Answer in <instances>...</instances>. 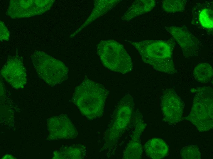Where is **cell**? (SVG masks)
Segmentation results:
<instances>
[{
    "instance_id": "12",
    "label": "cell",
    "mask_w": 213,
    "mask_h": 159,
    "mask_svg": "<svg viewBox=\"0 0 213 159\" xmlns=\"http://www.w3.org/2000/svg\"><path fill=\"white\" fill-rule=\"evenodd\" d=\"M156 5L154 0L135 1L121 17L122 20L129 21L151 10Z\"/></svg>"
},
{
    "instance_id": "18",
    "label": "cell",
    "mask_w": 213,
    "mask_h": 159,
    "mask_svg": "<svg viewBox=\"0 0 213 159\" xmlns=\"http://www.w3.org/2000/svg\"><path fill=\"white\" fill-rule=\"evenodd\" d=\"M9 38V33L4 23L0 21V40L8 41Z\"/></svg>"
},
{
    "instance_id": "3",
    "label": "cell",
    "mask_w": 213,
    "mask_h": 159,
    "mask_svg": "<svg viewBox=\"0 0 213 159\" xmlns=\"http://www.w3.org/2000/svg\"><path fill=\"white\" fill-rule=\"evenodd\" d=\"M194 94L190 113L184 117L192 123L200 132L207 131L213 128V89L209 86L191 89Z\"/></svg>"
},
{
    "instance_id": "6",
    "label": "cell",
    "mask_w": 213,
    "mask_h": 159,
    "mask_svg": "<svg viewBox=\"0 0 213 159\" xmlns=\"http://www.w3.org/2000/svg\"><path fill=\"white\" fill-rule=\"evenodd\" d=\"M54 2L52 0H10L7 14L12 19L40 15L49 10Z\"/></svg>"
},
{
    "instance_id": "14",
    "label": "cell",
    "mask_w": 213,
    "mask_h": 159,
    "mask_svg": "<svg viewBox=\"0 0 213 159\" xmlns=\"http://www.w3.org/2000/svg\"><path fill=\"white\" fill-rule=\"evenodd\" d=\"M121 0H96L95 1L92 12L84 24L79 29H82L89 22L106 13L111 9Z\"/></svg>"
},
{
    "instance_id": "8",
    "label": "cell",
    "mask_w": 213,
    "mask_h": 159,
    "mask_svg": "<svg viewBox=\"0 0 213 159\" xmlns=\"http://www.w3.org/2000/svg\"><path fill=\"white\" fill-rule=\"evenodd\" d=\"M165 28L178 43L186 58H191L198 55L201 42L187 28L171 26Z\"/></svg>"
},
{
    "instance_id": "13",
    "label": "cell",
    "mask_w": 213,
    "mask_h": 159,
    "mask_svg": "<svg viewBox=\"0 0 213 159\" xmlns=\"http://www.w3.org/2000/svg\"><path fill=\"white\" fill-rule=\"evenodd\" d=\"M144 151L147 156L154 159L163 158L168 154L169 148L162 139L154 138L149 140L144 145Z\"/></svg>"
},
{
    "instance_id": "9",
    "label": "cell",
    "mask_w": 213,
    "mask_h": 159,
    "mask_svg": "<svg viewBox=\"0 0 213 159\" xmlns=\"http://www.w3.org/2000/svg\"><path fill=\"white\" fill-rule=\"evenodd\" d=\"M1 76L7 83L15 89L23 88L27 82V74L20 57H11L1 70Z\"/></svg>"
},
{
    "instance_id": "4",
    "label": "cell",
    "mask_w": 213,
    "mask_h": 159,
    "mask_svg": "<svg viewBox=\"0 0 213 159\" xmlns=\"http://www.w3.org/2000/svg\"><path fill=\"white\" fill-rule=\"evenodd\" d=\"M97 54L103 65L117 72L126 74L133 69V63L124 46L113 40H101L97 46Z\"/></svg>"
},
{
    "instance_id": "1",
    "label": "cell",
    "mask_w": 213,
    "mask_h": 159,
    "mask_svg": "<svg viewBox=\"0 0 213 159\" xmlns=\"http://www.w3.org/2000/svg\"><path fill=\"white\" fill-rule=\"evenodd\" d=\"M127 41L136 49L143 61L156 70L169 74L177 72L173 58L176 42L173 38L166 40Z\"/></svg>"
},
{
    "instance_id": "17",
    "label": "cell",
    "mask_w": 213,
    "mask_h": 159,
    "mask_svg": "<svg viewBox=\"0 0 213 159\" xmlns=\"http://www.w3.org/2000/svg\"><path fill=\"white\" fill-rule=\"evenodd\" d=\"M180 154L182 159L201 158L199 148L196 145H191L184 147L180 151Z\"/></svg>"
},
{
    "instance_id": "15",
    "label": "cell",
    "mask_w": 213,
    "mask_h": 159,
    "mask_svg": "<svg viewBox=\"0 0 213 159\" xmlns=\"http://www.w3.org/2000/svg\"><path fill=\"white\" fill-rule=\"evenodd\" d=\"M194 78L197 81L202 83L209 82L213 77V68L208 63H201L196 65L193 71Z\"/></svg>"
},
{
    "instance_id": "16",
    "label": "cell",
    "mask_w": 213,
    "mask_h": 159,
    "mask_svg": "<svg viewBox=\"0 0 213 159\" xmlns=\"http://www.w3.org/2000/svg\"><path fill=\"white\" fill-rule=\"evenodd\" d=\"M187 2L186 0H165L162 3V8L166 12L174 13L183 12Z\"/></svg>"
},
{
    "instance_id": "5",
    "label": "cell",
    "mask_w": 213,
    "mask_h": 159,
    "mask_svg": "<svg viewBox=\"0 0 213 159\" xmlns=\"http://www.w3.org/2000/svg\"><path fill=\"white\" fill-rule=\"evenodd\" d=\"M31 59L39 77L51 86L61 83L68 78V68L61 61L40 51H36Z\"/></svg>"
},
{
    "instance_id": "2",
    "label": "cell",
    "mask_w": 213,
    "mask_h": 159,
    "mask_svg": "<svg viewBox=\"0 0 213 159\" xmlns=\"http://www.w3.org/2000/svg\"><path fill=\"white\" fill-rule=\"evenodd\" d=\"M108 94L103 85L86 78L75 88L73 100L81 113L92 120L103 114Z\"/></svg>"
},
{
    "instance_id": "7",
    "label": "cell",
    "mask_w": 213,
    "mask_h": 159,
    "mask_svg": "<svg viewBox=\"0 0 213 159\" xmlns=\"http://www.w3.org/2000/svg\"><path fill=\"white\" fill-rule=\"evenodd\" d=\"M160 105L165 121L171 125L181 121L185 104L174 89H166L163 92Z\"/></svg>"
},
{
    "instance_id": "10",
    "label": "cell",
    "mask_w": 213,
    "mask_h": 159,
    "mask_svg": "<svg viewBox=\"0 0 213 159\" xmlns=\"http://www.w3.org/2000/svg\"><path fill=\"white\" fill-rule=\"evenodd\" d=\"M191 23L206 31L209 35H213V2L207 1L199 2L194 6L192 10Z\"/></svg>"
},
{
    "instance_id": "11",
    "label": "cell",
    "mask_w": 213,
    "mask_h": 159,
    "mask_svg": "<svg viewBox=\"0 0 213 159\" xmlns=\"http://www.w3.org/2000/svg\"><path fill=\"white\" fill-rule=\"evenodd\" d=\"M133 101L129 95H125L120 102L114 111V126L117 137L127 125L133 113Z\"/></svg>"
}]
</instances>
